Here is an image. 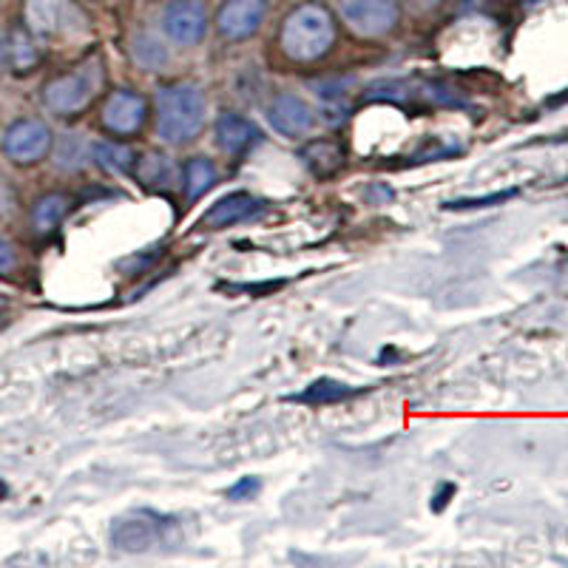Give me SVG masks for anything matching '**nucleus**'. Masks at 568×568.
<instances>
[{
  "mask_svg": "<svg viewBox=\"0 0 568 568\" xmlns=\"http://www.w3.org/2000/svg\"><path fill=\"white\" fill-rule=\"evenodd\" d=\"M205 98L196 85H169L160 89L156 94V129L165 142H182L194 140L205 125Z\"/></svg>",
  "mask_w": 568,
  "mask_h": 568,
  "instance_id": "nucleus-1",
  "label": "nucleus"
},
{
  "mask_svg": "<svg viewBox=\"0 0 568 568\" xmlns=\"http://www.w3.org/2000/svg\"><path fill=\"white\" fill-rule=\"evenodd\" d=\"M333 40H336L333 18L318 3H304V7H298L291 18L284 20L282 49L293 60L311 63V60L324 58L333 49Z\"/></svg>",
  "mask_w": 568,
  "mask_h": 568,
  "instance_id": "nucleus-2",
  "label": "nucleus"
},
{
  "mask_svg": "<svg viewBox=\"0 0 568 568\" xmlns=\"http://www.w3.org/2000/svg\"><path fill=\"white\" fill-rule=\"evenodd\" d=\"M27 23L34 34L45 38L74 34L85 27L83 14L69 0H27Z\"/></svg>",
  "mask_w": 568,
  "mask_h": 568,
  "instance_id": "nucleus-3",
  "label": "nucleus"
},
{
  "mask_svg": "<svg viewBox=\"0 0 568 568\" xmlns=\"http://www.w3.org/2000/svg\"><path fill=\"white\" fill-rule=\"evenodd\" d=\"M3 151L18 165H32L52 151V131L40 120H18L3 136Z\"/></svg>",
  "mask_w": 568,
  "mask_h": 568,
  "instance_id": "nucleus-4",
  "label": "nucleus"
},
{
  "mask_svg": "<svg viewBox=\"0 0 568 568\" xmlns=\"http://www.w3.org/2000/svg\"><path fill=\"white\" fill-rule=\"evenodd\" d=\"M342 18L362 38H382L398 20L393 0H342Z\"/></svg>",
  "mask_w": 568,
  "mask_h": 568,
  "instance_id": "nucleus-5",
  "label": "nucleus"
},
{
  "mask_svg": "<svg viewBox=\"0 0 568 568\" xmlns=\"http://www.w3.org/2000/svg\"><path fill=\"white\" fill-rule=\"evenodd\" d=\"M162 29L174 43L196 45L207 32V14L200 0H174L162 14Z\"/></svg>",
  "mask_w": 568,
  "mask_h": 568,
  "instance_id": "nucleus-6",
  "label": "nucleus"
},
{
  "mask_svg": "<svg viewBox=\"0 0 568 568\" xmlns=\"http://www.w3.org/2000/svg\"><path fill=\"white\" fill-rule=\"evenodd\" d=\"M94 98V80L89 71H74L45 85V105L58 114H78Z\"/></svg>",
  "mask_w": 568,
  "mask_h": 568,
  "instance_id": "nucleus-7",
  "label": "nucleus"
},
{
  "mask_svg": "<svg viewBox=\"0 0 568 568\" xmlns=\"http://www.w3.org/2000/svg\"><path fill=\"white\" fill-rule=\"evenodd\" d=\"M267 120L282 136H304L316 125V114L296 94H278L267 109Z\"/></svg>",
  "mask_w": 568,
  "mask_h": 568,
  "instance_id": "nucleus-8",
  "label": "nucleus"
},
{
  "mask_svg": "<svg viewBox=\"0 0 568 568\" xmlns=\"http://www.w3.org/2000/svg\"><path fill=\"white\" fill-rule=\"evenodd\" d=\"M267 12V0H227L220 12V32L227 40H245L256 34Z\"/></svg>",
  "mask_w": 568,
  "mask_h": 568,
  "instance_id": "nucleus-9",
  "label": "nucleus"
},
{
  "mask_svg": "<svg viewBox=\"0 0 568 568\" xmlns=\"http://www.w3.org/2000/svg\"><path fill=\"white\" fill-rule=\"evenodd\" d=\"M145 100L136 91H114L103 109V125L114 134H134L145 123Z\"/></svg>",
  "mask_w": 568,
  "mask_h": 568,
  "instance_id": "nucleus-10",
  "label": "nucleus"
},
{
  "mask_svg": "<svg viewBox=\"0 0 568 568\" xmlns=\"http://www.w3.org/2000/svg\"><path fill=\"white\" fill-rule=\"evenodd\" d=\"M111 542L123 551H149L160 542V524L149 515H131L116 520L111 529Z\"/></svg>",
  "mask_w": 568,
  "mask_h": 568,
  "instance_id": "nucleus-11",
  "label": "nucleus"
},
{
  "mask_svg": "<svg viewBox=\"0 0 568 568\" xmlns=\"http://www.w3.org/2000/svg\"><path fill=\"white\" fill-rule=\"evenodd\" d=\"M262 211V202L253 200L251 194H227L222 196L211 211H205V216L200 220V227H227L236 225V222L251 220L253 213Z\"/></svg>",
  "mask_w": 568,
  "mask_h": 568,
  "instance_id": "nucleus-12",
  "label": "nucleus"
},
{
  "mask_svg": "<svg viewBox=\"0 0 568 568\" xmlns=\"http://www.w3.org/2000/svg\"><path fill=\"white\" fill-rule=\"evenodd\" d=\"M256 129L247 123L245 116L227 111V114H222L216 120V145L222 151H227V154H245L253 142H256Z\"/></svg>",
  "mask_w": 568,
  "mask_h": 568,
  "instance_id": "nucleus-13",
  "label": "nucleus"
},
{
  "mask_svg": "<svg viewBox=\"0 0 568 568\" xmlns=\"http://www.w3.org/2000/svg\"><path fill=\"white\" fill-rule=\"evenodd\" d=\"M302 162H304V169L311 171V174L316 176H333L338 174V171L344 169V149L338 145V142L333 140H316L311 142V145H304L302 149Z\"/></svg>",
  "mask_w": 568,
  "mask_h": 568,
  "instance_id": "nucleus-14",
  "label": "nucleus"
},
{
  "mask_svg": "<svg viewBox=\"0 0 568 568\" xmlns=\"http://www.w3.org/2000/svg\"><path fill=\"white\" fill-rule=\"evenodd\" d=\"M71 211V200L63 194H49L34 205V231L38 233H52L60 222L65 220V213Z\"/></svg>",
  "mask_w": 568,
  "mask_h": 568,
  "instance_id": "nucleus-15",
  "label": "nucleus"
},
{
  "mask_svg": "<svg viewBox=\"0 0 568 568\" xmlns=\"http://www.w3.org/2000/svg\"><path fill=\"white\" fill-rule=\"evenodd\" d=\"M216 182V169L213 162L205 160V156H194V160L185 165V194L187 200H200Z\"/></svg>",
  "mask_w": 568,
  "mask_h": 568,
  "instance_id": "nucleus-16",
  "label": "nucleus"
},
{
  "mask_svg": "<svg viewBox=\"0 0 568 568\" xmlns=\"http://www.w3.org/2000/svg\"><path fill=\"white\" fill-rule=\"evenodd\" d=\"M91 160L98 162L103 171H116V174H123L134 165V151L129 145H120V142H98L94 149H91Z\"/></svg>",
  "mask_w": 568,
  "mask_h": 568,
  "instance_id": "nucleus-17",
  "label": "nucleus"
},
{
  "mask_svg": "<svg viewBox=\"0 0 568 568\" xmlns=\"http://www.w3.org/2000/svg\"><path fill=\"white\" fill-rule=\"evenodd\" d=\"M353 393H355V389L347 387V384L322 378V382L311 384V387L304 389V393L298 395V400H307V404H333V400L349 398Z\"/></svg>",
  "mask_w": 568,
  "mask_h": 568,
  "instance_id": "nucleus-18",
  "label": "nucleus"
},
{
  "mask_svg": "<svg viewBox=\"0 0 568 568\" xmlns=\"http://www.w3.org/2000/svg\"><path fill=\"white\" fill-rule=\"evenodd\" d=\"M9 58H12V65L18 71H27L38 63V49L29 40L27 32H14L12 34V45H9Z\"/></svg>",
  "mask_w": 568,
  "mask_h": 568,
  "instance_id": "nucleus-19",
  "label": "nucleus"
},
{
  "mask_svg": "<svg viewBox=\"0 0 568 568\" xmlns=\"http://www.w3.org/2000/svg\"><path fill=\"white\" fill-rule=\"evenodd\" d=\"M136 174H140V180L145 182V185H165L171 176V165L165 156L151 154L140 162V171H136Z\"/></svg>",
  "mask_w": 568,
  "mask_h": 568,
  "instance_id": "nucleus-20",
  "label": "nucleus"
},
{
  "mask_svg": "<svg viewBox=\"0 0 568 568\" xmlns=\"http://www.w3.org/2000/svg\"><path fill=\"white\" fill-rule=\"evenodd\" d=\"M134 58L140 60L142 65H149V69H160V65L165 63L162 45L156 43L154 38H149V34H140V38L134 40Z\"/></svg>",
  "mask_w": 568,
  "mask_h": 568,
  "instance_id": "nucleus-21",
  "label": "nucleus"
},
{
  "mask_svg": "<svg viewBox=\"0 0 568 568\" xmlns=\"http://www.w3.org/2000/svg\"><path fill=\"white\" fill-rule=\"evenodd\" d=\"M517 191H500V194H491V196H475V200H455L449 202V211H464V207H489V205H500V202L511 200Z\"/></svg>",
  "mask_w": 568,
  "mask_h": 568,
  "instance_id": "nucleus-22",
  "label": "nucleus"
},
{
  "mask_svg": "<svg viewBox=\"0 0 568 568\" xmlns=\"http://www.w3.org/2000/svg\"><path fill=\"white\" fill-rule=\"evenodd\" d=\"M258 486H262L258 484V478H245L233 486V489H227V497H231V500H251V497L258 491Z\"/></svg>",
  "mask_w": 568,
  "mask_h": 568,
  "instance_id": "nucleus-23",
  "label": "nucleus"
},
{
  "mask_svg": "<svg viewBox=\"0 0 568 568\" xmlns=\"http://www.w3.org/2000/svg\"><path fill=\"white\" fill-rule=\"evenodd\" d=\"M12 207H14V191L7 185V182L0 180V216H7Z\"/></svg>",
  "mask_w": 568,
  "mask_h": 568,
  "instance_id": "nucleus-24",
  "label": "nucleus"
},
{
  "mask_svg": "<svg viewBox=\"0 0 568 568\" xmlns=\"http://www.w3.org/2000/svg\"><path fill=\"white\" fill-rule=\"evenodd\" d=\"M14 267V251L9 242L0 240V273H9Z\"/></svg>",
  "mask_w": 568,
  "mask_h": 568,
  "instance_id": "nucleus-25",
  "label": "nucleus"
},
{
  "mask_svg": "<svg viewBox=\"0 0 568 568\" xmlns=\"http://www.w3.org/2000/svg\"><path fill=\"white\" fill-rule=\"evenodd\" d=\"M7 491H9V486L3 484V480H0V500H3V497H7Z\"/></svg>",
  "mask_w": 568,
  "mask_h": 568,
  "instance_id": "nucleus-26",
  "label": "nucleus"
},
{
  "mask_svg": "<svg viewBox=\"0 0 568 568\" xmlns=\"http://www.w3.org/2000/svg\"><path fill=\"white\" fill-rule=\"evenodd\" d=\"M0 54H3V40H0Z\"/></svg>",
  "mask_w": 568,
  "mask_h": 568,
  "instance_id": "nucleus-27",
  "label": "nucleus"
}]
</instances>
